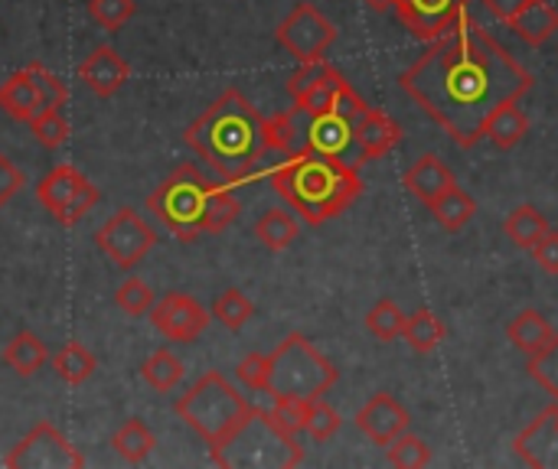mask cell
Returning <instances> with one entry per match:
<instances>
[{
    "mask_svg": "<svg viewBox=\"0 0 558 469\" xmlns=\"http://www.w3.org/2000/svg\"><path fill=\"white\" fill-rule=\"evenodd\" d=\"M507 336H510V343H513L520 353L533 356L536 349H543V346L556 336V330H553V323H549L539 310H523V313H517V317L507 323Z\"/></svg>",
    "mask_w": 558,
    "mask_h": 469,
    "instance_id": "cb8c5ba5",
    "label": "cell"
},
{
    "mask_svg": "<svg viewBox=\"0 0 558 469\" xmlns=\"http://www.w3.org/2000/svg\"><path fill=\"white\" fill-rule=\"evenodd\" d=\"M213 317H216L229 333H239V330L255 317V304H252L239 287H229V291H222V294L213 300Z\"/></svg>",
    "mask_w": 558,
    "mask_h": 469,
    "instance_id": "d6a6232c",
    "label": "cell"
},
{
    "mask_svg": "<svg viewBox=\"0 0 558 469\" xmlns=\"http://www.w3.org/2000/svg\"><path fill=\"white\" fill-rule=\"evenodd\" d=\"M154 447H157V437L150 434V428L141 418L124 421L111 437V451L128 464H144L154 454Z\"/></svg>",
    "mask_w": 558,
    "mask_h": 469,
    "instance_id": "d4e9b609",
    "label": "cell"
},
{
    "mask_svg": "<svg viewBox=\"0 0 558 469\" xmlns=\"http://www.w3.org/2000/svg\"><path fill=\"white\" fill-rule=\"evenodd\" d=\"M36 199L56 222L75 225L98 202V189L92 186V180L82 170H75L72 163H59L39 180Z\"/></svg>",
    "mask_w": 558,
    "mask_h": 469,
    "instance_id": "ba28073f",
    "label": "cell"
},
{
    "mask_svg": "<svg viewBox=\"0 0 558 469\" xmlns=\"http://www.w3.org/2000/svg\"><path fill=\"white\" fill-rule=\"evenodd\" d=\"M356 144V131H353V121L337 114V111H324V114H314L311 118V127H307V137H304V147L314 150V153H327V157H343L350 153V147Z\"/></svg>",
    "mask_w": 558,
    "mask_h": 469,
    "instance_id": "ac0fdd59",
    "label": "cell"
},
{
    "mask_svg": "<svg viewBox=\"0 0 558 469\" xmlns=\"http://www.w3.org/2000/svg\"><path fill=\"white\" fill-rule=\"evenodd\" d=\"M252 411H255V405H248L245 395H239V388L222 372L199 375L173 402V415L193 434H199L209 451H216L219 444H226L252 418Z\"/></svg>",
    "mask_w": 558,
    "mask_h": 469,
    "instance_id": "277c9868",
    "label": "cell"
},
{
    "mask_svg": "<svg viewBox=\"0 0 558 469\" xmlns=\"http://www.w3.org/2000/svg\"><path fill=\"white\" fill-rule=\"evenodd\" d=\"M533 72L520 65L471 13L399 75V88L458 144L474 147L484 137L487 121L504 108L530 95Z\"/></svg>",
    "mask_w": 558,
    "mask_h": 469,
    "instance_id": "6da1fadb",
    "label": "cell"
},
{
    "mask_svg": "<svg viewBox=\"0 0 558 469\" xmlns=\"http://www.w3.org/2000/svg\"><path fill=\"white\" fill-rule=\"evenodd\" d=\"M95 245L101 255H108L121 271H131L137 268L147 251L157 245V235L154 229L134 212V209H118L98 232H95Z\"/></svg>",
    "mask_w": 558,
    "mask_h": 469,
    "instance_id": "30bf717a",
    "label": "cell"
},
{
    "mask_svg": "<svg viewBox=\"0 0 558 469\" xmlns=\"http://www.w3.org/2000/svg\"><path fill=\"white\" fill-rule=\"evenodd\" d=\"M213 180H206L193 163H180L150 196L147 209L180 238L196 242L206 235V202H209Z\"/></svg>",
    "mask_w": 558,
    "mask_h": 469,
    "instance_id": "52a82bcc",
    "label": "cell"
},
{
    "mask_svg": "<svg viewBox=\"0 0 558 469\" xmlns=\"http://www.w3.org/2000/svg\"><path fill=\"white\" fill-rule=\"evenodd\" d=\"M95 356L82 346V343H65L56 356H52V369H56V375L62 379V382H69V385H82V382H88L92 375H95Z\"/></svg>",
    "mask_w": 558,
    "mask_h": 469,
    "instance_id": "4dcf8cb0",
    "label": "cell"
},
{
    "mask_svg": "<svg viewBox=\"0 0 558 469\" xmlns=\"http://www.w3.org/2000/svg\"><path fill=\"white\" fill-rule=\"evenodd\" d=\"M454 173L448 170V163L438 153H425L418 157L409 170H405V189L422 199L425 206H432L441 193H448L454 186Z\"/></svg>",
    "mask_w": 558,
    "mask_h": 469,
    "instance_id": "d6986e66",
    "label": "cell"
},
{
    "mask_svg": "<svg viewBox=\"0 0 558 469\" xmlns=\"http://www.w3.org/2000/svg\"><path fill=\"white\" fill-rule=\"evenodd\" d=\"M428 209H432L435 222H438L445 232H461V229L477 215V202H474V196H471L468 189H461L458 183H454L448 193H441Z\"/></svg>",
    "mask_w": 558,
    "mask_h": 469,
    "instance_id": "603a6c76",
    "label": "cell"
},
{
    "mask_svg": "<svg viewBox=\"0 0 558 469\" xmlns=\"http://www.w3.org/2000/svg\"><path fill=\"white\" fill-rule=\"evenodd\" d=\"M468 7L471 0H392L399 23L425 42L454 29V23L468 16Z\"/></svg>",
    "mask_w": 558,
    "mask_h": 469,
    "instance_id": "4fadbf2b",
    "label": "cell"
},
{
    "mask_svg": "<svg viewBox=\"0 0 558 469\" xmlns=\"http://www.w3.org/2000/svg\"><path fill=\"white\" fill-rule=\"evenodd\" d=\"M242 206L232 196L229 183H213L209 189V202H206V235H219L226 232L235 219H239Z\"/></svg>",
    "mask_w": 558,
    "mask_h": 469,
    "instance_id": "1f68e13d",
    "label": "cell"
},
{
    "mask_svg": "<svg viewBox=\"0 0 558 469\" xmlns=\"http://www.w3.org/2000/svg\"><path fill=\"white\" fill-rule=\"evenodd\" d=\"M386 460L389 467L399 469H422L432 464V451L422 437L415 434H399L389 447H386Z\"/></svg>",
    "mask_w": 558,
    "mask_h": 469,
    "instance_id": "8d00e7d4",
    "label": "cell"
},
{
    "mask_svg": "<svg viewBox=\"0 0 558 469\" xmlns=\"http://www.w3.org/2000/svg\"><path fill=\"white\" fill-rule=\"evenodd\" d=\"M33 85H36V95H39V104L43 108H62L69 101V88L59 75H52L43 62H29L26 65Z\"/></svg>",
    "mask_w": 558,
    "mask_h": 469,
    "instance_id": "60d3db41",
    "label": "cell"
},
{
    "mask_svg": "<svg viewBox=\"0 0 558 469\" xmlns=\"http://www.w3.org/2000/svg\"><path fill=\"white\" fill-rule=\"evenodd\" d=\"M131 75V65L124 62V55L114 46H98L92 49V55L78 65V78L98 95V98H111Z\"/></svg>",
    "mask_w": 558,
    "mask_h": 469,
    "instance_id": "e0dca14e",
    "label": "cell"
},
{
    "mask_svg": "<svg viewBox=\"0 0 558 469\" xmlns=\"http://www.w3.org/2000/svg\"><path fill=\"white\" fill-rule=\"evenodd\" d=\"M340 424H343V418H340V411L337 408H330L324 398H314L311 405H307V421H304V434H311V441H317V444H324V441H330L337 431H340Z\"/></svg>",
    "mask_w": 558,
    "mask_h": 469,
    "instance_id": "ab89813d",
    "label": "cell"
},
{
    "mask_svg": "<svg viewBox=\"0 0 558 469\" xmlns=\"http://www.w3.org/2000/svg\"><path fill=\"white\" fill-rule=\"evenodd\" d=\"M412 415L386 392L373 395L360 411H356V428L366 441H373L376 447H389L399 434L409 431Z\"/></svg>",
    "mask_w": 558,
    "mask_h": 469,
    "instance_id": "5bb4252c",
    "label": "cell"
},
{
    "mask_svg": "<svg viewBox=\"0 0 558 469\" xmlns=\"http://www.w3.org/2000/svg\"><path fill=\"white\" fill-rule=\"evenodd\" d=\"M513 454L526 467L558 469V402L513 441Z\"/></svg>",
    "mask_w": 558,
    "mask_h": 469,
    "instance_id": "9a60e30c",
    "label": "cell"
},
{
    "mask_svg": "<svg viewBox=\"0 0 558 469\" xmlns=\"http://www.w3.org/2000/svg\"><path fill=\"white\" fill-rule=\"evenodd\" d=\"M281 49H288L298 62H317L337 42V26L314 3H298L275 29Z\"/></svg>",
    "mask_w": 558,
    "mask_h": 469,
    "instance_id": "9c48e42d",
    "label": "cell"
},
{
    "mask_svg": "<svg viewBox=\"0 0 558 469\" xmlns=\"http://www.w3.org/2000/svg\"><path fill=\"white\" fill-rule=\"evenodd\" d=\"M114 304H118V310L128 313V317H144V313H150V307H154V291L147 287V281L128 277V281L118 284Z\"/></svg>",
    "mask_w": 558,
    "mask_h": 469,
    "instance_id": "f35d334b",
    "label": "cell"
},
{
    "mask_svg": "<svg viewBox=\"0 0 558 469\" xmlns=\"http://www.w3.org/2000/svg\"><path fill=\"white\" fill-rule=\"evenodd\" d=\"M340 82H343V75H340L333 65H327V72L314 82V88H311V91H304V95L294 101V111H298V114H307V118L330 111V104H333V95H337Z\"/></svg>",
    "mask_w": 558,
    "mask_h": 469,
    "instance_id": "e575fe53",
    "label": "cell"
},
{
    "mask_svg": "<svg viewBox=\"0 0 558 469\" xmlns=\"http://www.w3.org/2000/svg\"><path fill=\"white\" fill-rule=\"evenodd\" d=\"M235 379H239L245 388H252V392H265V382H268V356H262V353L245 356V359L235 366Z\"/></svg>",
    "mask_w": 558,
    "mask_h": 469,
    "instance_id": "7bdbcfd3",
    "label": "cell"
},
{
    "mask_svg": "<svg viewBox=\"0 0 558 469\" xmlns=\"http://www.w3.org/2000/svg\"><path fill=\"white\" fill-rule=\"evenodd\" d=\"M405 317L409 313H402V307L396 304V300H379L369 313H366V330H369V336H376L379 343H396L399 336H402V330H405Z\"/></svg>",
    "mask_w": 558,
    "mask_h": 469,
    "instance_id": "836d02e7",
    "label": "cell"
},
{
    "mask_svg": "<svg viewBox=\"0 0 558 469\" xmlns=\"http://www.w3.org/2000/svg\"><path fill=\"white\" fill-rule=\"evenodd\" d=\"M275 193L307 222L324 225L343 215L363 193L360 166L343 157H327L314 150H301L271 173Z\"/></svg>",
    "mask_w": 558,
    "mask_h": 469,
    "instance_id": "3957f363",
    "label": "cell"
},
{
    "mask_svg": "<svg viewBox=\"0 0 558 469\" xmlns=\"http://www.w3.org/2000/svg\"><path fill=\"white\" fill-rule=\"evenodd\" d=\"M46 362H49V353H46L43 340H39L36 333H29V330L16 333V336L7 343V349H3V366L13 369L20 379L36 375Z\"/></svg>",
    "mask_w": 558,
    "mask_h": 469,
    "instance_id": "7402d4cb",
    "label": "cell"
},
{
    "mask_svg": "<svg viewBox=\"0 0 558 469\" xmlns=\"http://www.w3.org/2000/svg\"><path fill=\"white\" fill-rule=\"evenodd\" d=\"M526 372H530L533 382H539V385L546 388V395H549L553 402H558V333L543 346V349H536V353L530 356Z\"/></svg>",
    "mask_w": 558,
    "mask_h": 469,
    "instance_id": "d590c367",
    "label": "cell"
},
{
    "mask_svg": "<svg viewBox=\"0 0 558 469\" xmlns=\"http://www.w3.org/2000/svg\"><path fill=\"white\" fill-rule=\"evenodd\" d=\"M366 108H369V104L360 98V91L343 78V82H340V88H337V95H333L330 111H337V114H343V118H350V121L356 124V121L363 118V111H366Z\"/></svg>",
    "mask_w": 558,
    "mask_h": 469,
    "instance_id": "ee69618b",
    "label": "cell"
},
{
    "mask_svg": "<svg viewBox=\"0 0 558 469\" xmlns=\"http://www.w3.org/2000/svg\"><path fill=\"white\" fill-rule=\"evenodd\" d=\"M526 46H543L558 33V10L549 0H530L510 23H507Z\"/></svg>",
    "mask_w": 558,
    "mask_h": 469,
    "instance_id": "ffe728a7",
    "label": "cell"
},
{
    "mask_svg": "<svg viewBox=\"0 0 558 469\" xmlns=\"http://www.w3.org/2000/svg\"><path fill=\"white\" fill-rule=\"evenodd\" d=\"M324 72H327V62H324V59H317V62H301V65H298V72L288 78V91H291V98L298 101L304 91H311V88H314V82H317Z\"/></svg>",
    "mask_w": 558,
    "mask_h": 469,
    "instance_id": "f6af8a7d",
    "label": "cell"
},
{
    "mask_svg": "<svg viewBox=\"0 0 558 469\" xmlns=\"http://www.w3.org/2000/svg\"><path fill=\"white\" fill-rule=\"evenodd\" d=\"M369 10H376V13H386L389 7H392V0H363Z\"/></svg>",
    "mask_w": 558,
    "mask_h": 469,
    "instance_id": "681fc988",
    "label": "cell"
},
{
    "mask_svg": "<svg viewBox=\"0 0 558 469\" xmlns=\"http://www.w3.org/2000/svg\"><path fill=\"white\" fill-rule=\"evenodd\" d=\"M533 258H536V264H539L543 271L558 274V232L549 229V232L533 245Z\"/></svg>",
    "mask_w": 558,
    "mask_h": 469,
    "instance_id": "7dc6e473",
    "label": "cell"
},
{
    "mask_svg": "<svg viewBox=\"0 0 558 469\" xmlns=\"http://www.w3.org/2000/svg\"><path fill=\"white\" fill-rule=\"evenodd\" d=\"M402 336H405V343H409L415 353L428 356V353H435V349L445 343L448 330H445V323H441L432 310H415V313L405 317Z\"/></svg>",
    "mask_w": 558,
    "mask_h": 469,
    "instance_id": "83f0119b",
    "label": "cell"
},
{
    "mask_svg": "<svg viewBox=\"0 0 558 469\" xmlns=\"http://www.w3.org/2000/svg\"><path fill=\"white\" fill-rule=\"evenodd\" d=\"M213 454L219 467H301L304 451L298 434L275 421L268 408H255L252 418Z\"/></svg>",
    "mask_w": 558,
    "mask_h": 469,
    "instance_id": "8992f818",
    "label": "cell"
},
{
    "mask_svg": "<svg viewBox=\"0 0 558 469\" xmlns=\"http://www.w3.org/2000/svg\"><path fill=\"white\" fill-rule=\"evenodd\" d=\"M183 140L229 186H242V183H252L258 176H268L265 118L239 88H226L186 127Z\"/></svg>",
    "mask_w": 558,
    "mask_h": 469,
    "instance_id": "7a4b0ae2",
    "label": "cell"
},
{
    "mask_svg": "<svg viewBox=\"0 0 558 469\" xmlns=\"http://www.w3.org/2000/svg\"><path fill=\"white\" fill-rule=\"evenodd\" d=\"M213 313H206V307L199 300H193L190 294H163L154 307H150V323L157 333H163L173 343H196L206 326H209Z\"/></svg>",
    "mask_w": 558,
    "mask_h": 469,
    "instance_id": "7c38bea8",
    "label": "cell"
},
{
    "mask_svg": "<svg viewBox=\"0 0 558 469\" xmlns=\"http://www.w3.org/2000/svg\"><path fill=\"white\" fill-rule=\"evenodd\" d=\"M255 238L268 248V251H284L294 238H298V219L284 209H268L258 222H255Z\"/></svg>",
    "mask_w": 558,
    "mask_h": 469,
    "instance_id": "f546056e",
    "label": "cell"
},
{
    "mask_svg": "<svg viewBox=\"0 0 558 469\" xmlns=\"http://www.w3.org/2000/svg\"><path fill=\"white\" fill-rule=\"evenodd\" d=\"M183 362L170 353V349H157V353H150L147 359H144V366H141V375H144V382L154 388V392H160V395H167V392H173L180 382H183Z\"/></svg>",
    "mask_w": 558,
    "mask_h": 469,
    "instance_id": "f1b7e54d",
    "label": "cell"
},
{
    "mask_svg": "<svg viewBox=\"0 0 558 469\" xmlns=\"http://www.w3.org/2000/svg\"><path fill=\"white\" fill-rule=\"evenodd\" d=\"M340 372L337 366L301 333H291L278 343V349L268 356V382L265 392L271 402L275 398H298V402H314L324 398L337 385Z\"/></svg>",
    "mask_w": 558,
    "mask_h": 469,
    "instance_id": "5b68a950",
    "label": "cell"
},
{
    "mask_svg": "<svg viewBox=\"0 0 558 469\" xmlns=\"http://www.w3.org/2000/svg\"><path fill=\"white\" fill-rule=\"evenodd\" d=\"M530 0H484V7L500 20V23H510Z\"/></svg>",
    "mask_w": 558,
    "mask_h": 469,
    "instance_id": "c3c4849f",
    "label": "cell"
},
{
    "mask_svg": "<svg viewBox=\"0 0 558 469\" xmlns=\"http://www.w3.org/2000/svg\"><path fill=\"white\" fill-rule=\"evenodd\" d=\"M353 131H356V150H360L356 153V166L389 153L402 140V127L386 111H379V108H366L363 118L353 124Z\"/></svg>",
    "mask_w": 558,
    "mask_h": 469,
    "instance_id": "2e32d148",
    "label": "cell"
},
{
    "mask_svg": "<svg viewBox=\"0 0 558 469\" xmlns=\"http://www.w3.org/2000/svg\"><path fill=\"white\" fill-rule=\"evenodd\" d=\"M10 469H82L85 457L62 437L59 428L39 421L3 460Z\"/></svg>",
    "mask_w": 558,
    "mask_h": 469,
    "instance_id": "8fae6325",
    "label": "cell"
},
{
    "mask_svg": "<svg viewBox=\"0 0 558 469\" xmlns=\"http://www.w3.org/2000/svg\"><path fill=\"white\" fill-rule=\"evenodd\" d=\"M504 232L513 245L533 251V245L549 232V222L546 215L536 209V206H517L507 219H504Z\"/></svg>",
    "mask_w": 558,
    "mask_h": 469,
    "instance_id": "4316f807",
    "label": "cell"
},
{
    "mask_svg": "<svg viewBox=\"0 0 558 469\" xmlns=\"http://www.w3.org/2000/svg\"><path fill=\"white\" fill-rule=\"evenodd\" d=\"M23 170L7 157V153H0V209L23 189Z\"/></svg>",
    "mask_w": 558,
    "mask_h": 469,
    "instance_id": "bcb514c9",
    "label": "cell"
},
{
    "mask_svg": "<svg viewBox=\"0 0 558 469\" xmlns=\"http://www.w3.org/2000/svg\"><path fill=\"white\" fill-rule=\"evenodd\" d=\"M134 10H137L134 0H88L92 20H95L101 29H108V33L121 29V26L134 16Z\"/></svg>",
    "mask_w": 558,
    "mask_h": 469,
    "instance_id": "b9f144b4",
    "label": "cell"
},
{
    "mask_svg": "<svg viewBox=\"0 0 558 469\" xmlns=\"http://www.w3.org/2000/svg\"><path fill=\"white\" fill-rule=\"evenodd\" d=\"M39 108H43V104H39L36 85H33V78H29L26 69L13 72V75L0 85V111H7L13 121L29 124V121L36 118Z\"/></svg>",
    "mask_w": 558,
    "mask_h": 469,
    "instance_id": "44dd1931",
    "label": "cell"
},
{
    "mask_svg": "<svg viewBox=\"0 0 558 469\" xmlns=\"http://www.w3.org/2000/svg\"><path fill=\"white\" fill-rule=\"evenodd\" d=\"M530 134V118L526 111L513 101V104H504L484 127V137H490L500 150H513L523 137Z\"/></svg>",
    "mask_w": 558,
    "mask_h": 469,
    "instance_id": "484cf974",
    "label": "cell"
},
{
    "mask_svg": "<svg viewBox=\"0 0 558 469\" xmlns=\"http://www.w3.org/2000/svg\"><path fill=\"white\" fill-rule=\"evenodd\" d=\"M29 131L46 150H59L69 140V121L62 118L59 108H39L36 118L29 121Z\"/></svg>",
    "mask_w": 558,
    "mask_h": 469,
    "instance_id": "74e56055",
    "label": "cell"
}]
</instances>
